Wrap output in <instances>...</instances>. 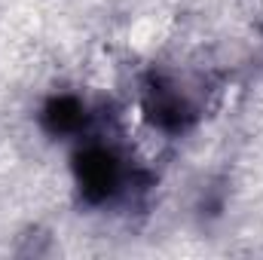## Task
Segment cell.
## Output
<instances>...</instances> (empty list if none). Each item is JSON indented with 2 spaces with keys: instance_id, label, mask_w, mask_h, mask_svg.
<instances>
[{
  "instance_id": "1",
  "label": "cell",
  "mask_w": 263,
  "mask_h": 260,
  "mask_svg": "<svg viewBox=\"0 0 263 260\" xmlns=\"http://www.w3.org/2000/svg\"><path fill=\"white\" fill-rule=\"evenodd\" d=\"M165 31H168L165 22H159L156 15H144V18H138V22L129 28V43L135 46V49L147 52V49H153V46L162 43Z\"/></svg>"
}]
</instances>
